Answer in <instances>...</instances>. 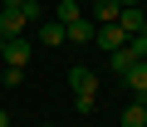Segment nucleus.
Masks as SVG:
<instances>
[{"mask_svg":"<svg viewBox=\"0 0 147 127\" xmlns=\"http://www.w3.org/2000/svg\"><path fill=\"white\" fill-rule=\"evenodd\" d=\"M69 88H74V108H93V98H98V74L93 69H84V64H74L69 69Z\"/></svg>","mask_w":147,"mask_h":127,"instance_id":"nucleus-1","label":"nucleus"},{"mask_svg":"<svg viewBox=\"0 0 147 127\" xmlns=\"http://www.w3.org/2000/svg\"><path fill=\"white\" fill-rule=\"evenodd\" d=\"M30 54H34V44L20 34V39H5V49H0V64H5V69H25V64H30Z\"/></svg>","mask_w":147,"mask_h":127,"instance_id":"nucleus-2","label":"nucleus"},{"mask_svg":"<svg viewBox=\"0 0 147 127\" xmlns=\"http://www.w3.org/2000/svg\"><path fill=\"white\" fill-rule=\"evenodd\" d=\"M113 25H118L127 39H132V34H147V10H142V5H127V10L113 20Z\"/></svg>","mask_w":147,"mask_h":127,"instance_id":"nucleus-3","label":"nucleus"},{"mask_svg":"<svg viewBox=\"0 0 147 127\" xmlns=\"http://www.w3.org/2000/svg\"><path fill=\"white\" fill-rule=\"evenodd\" d=\"M93 44H98L103 54H113V49H123V44H127V34H123L118 25H93Z\"/></svg>","mask_w":147,"mask_h":127,"instance_id":"nucleus-4","label":"nucleus"},{"mask_svg":"<svg viewBox=\"0 0 147 127\" xmlns=\"http://www.w3.org/2000/svg\"><path fill=\"white\" fill-rule=\"evenodd\" d=\"M30 29V20L25 15H15V10H0V39H20Z\"/></svg>","mask_w":147,"mask_h":127,"instance_id":"nucleus-5","label":"nucleus"},{"mask_svg":"<svg viewBox=\"0 0 147 127\" xmlns=\"http://www.w3.org/2000/svg\"><path fill=\"white\" fill-rule=\"evenodd\" d=\"M88 39H93L88 15H84V20H74V25H64V44H88Z\"/></svg>","mask_w":147,"mask_h":127,"instance_id":"nucleus-6","label":"nucleus"},{"mask_svg":"<svg viewBox=\"0 0 147 127\" xmlns=\"http://www.w3.org/2000/svg\"><path fill=\"white\" fill-rule=\"evenodd\" d=\"M123 83H127L137 98H147V59H142V64H132V69L123 74Z\"/></svg>","mask_w":147,"mask_h":127,"instance_id":"nucleus-7","label":"nucleus"},{"mask_svg":"<svg viewBox=\"0 0 147 127\" xmlns=\"http://www.w3.org/2000/svg\"><path fill=\"white\" fill-rule=\"evenodd\" d=\"M123 127H147V103H142V98L123 108Z\"/></svg>","mask_w":147,"mask_h":127,"instance_id":"nucleus-8","label":"nucleus"},{"mask_svg":"<svg viewBox=\"0 0 147 127\" xmlns=\"http://www.w3.org/2000/svg\"><path fill=\"white\" fill-rule=\"evenodd\" d=\"M54 20H59V25H74V20H84V5H79V0H59Z\"/></svg>","mask_w":147,"mask_h":127,"instance_id":"nucleus-9","label":"nucleus"},{"mask_svg":"<svg viewBox=\"0 0 147 127\" xmlns=\"http://www.w3.org/2000/svg\"><path fill=\"white\" fill-rule=\"evenodd\" d=\"M123 15V5H118V0H93V20H103V25H113Z\"/></svg>","mask_w":147,"mask_h":127,"instance_id":"nucleus-10","label":"nucleus"},{"mask_svg":"<svg viewBox=\"0 0 147 127\" xmlns=\"http://www.w3.org/2000/svg\"><path fill=\"white\" fill-rule=\"evenodd\" d=\"M39 44H44V49H59V44H64V25H59V20H54V25H39Z\"/></svg>","mask_w":147,"mask_h":127,"instance_id":"nucleus-11","label":"nucleus"},{"mask_svg":"<svg viewBox=\"0 0 147 127\" xmlns=\"http://www.w3.org/2000/svg\"><path fill=\"white\" fill-rule=\"evenodd\" d=\"M25 83V69H5V88H20Z\"/></svg>","mask_w":147,"mask_h":127,"instance_id":"nucleus-12","label":"nucleus"},{"mask_svg":"<svg viewBox=\"0 0 147 127\" xmlns=\"http://www.w3.org/2000/svg\"><path fill=\"white\" fill-rule=\"evenodd\" d=\"M0 127H15V122H10V112H5V108H0Z\"/></svg>","mask_w":147,"mask_h":127,"instance_id":"nucleus-13","label":"nucleus"},{"mask_svg":"<svg viewBox=\"0 0 147 127\" xmlns=\"http://www.w3.org/2000/svg\"><path fill=\"white\" fill-rule=\"evenodd\" d=\"M118 5H123V10H127V5H142V0H118Z\"/></svg>","mask_w":147,"mask_h":127,"instance_id":"nucleus-14","label":"nucleus"},{"mask_svg":"<svg viewBox=\"0 0 147 127\" xmlns=\"http://www.w3.org/2000/svg\"><path fill=\"white\" fill-rule=\"evenodd\" d=\"M39 127H54V122H39Z\"/></svg>","mask_w":147,"mask_h":127,"instance_id":"nucleus-15","label":"nucleus"},{"mask_svg":"<svg viewBox=\"0 0 147 127\" xmlns=\"http://www.w3.org/2000/svg\"><path fill=\"white\" fill-rule=\"evenodd\" d=\"M0 49H5V39H0Z\"/></svg>","mask_w":147,"mask_h":127,"instance_id":"nucleus-16","label":"nucleus"}]
</instances>
